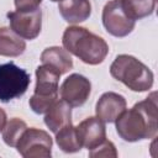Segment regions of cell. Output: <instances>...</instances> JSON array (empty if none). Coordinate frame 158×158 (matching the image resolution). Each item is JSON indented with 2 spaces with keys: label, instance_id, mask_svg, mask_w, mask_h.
Instances as JSON below:
<instances>
[{
  "label": "cell",
  "instance_id": "6da1fadb",
  "mask_svg": "<svg viewBox=\"0 0 158 158\" xmlns=\"http://www.w3.org/2000/svg\"><path fill=\"white\" fill-rule=\"evenodd\" d=\"M157 94L153 91L144 100L123 110L116 118V132L126 142L151 139L158 132Z\"/></svg>",
  "mask_w": 158,
  "mask_h": 158
},
{
  "label": "cell",
  "instance_id": "7a4b0ae2",
  "mask_svg": "<svg viewBox=\"0 0 158 158\" xmlns=\"http://www.w3.org/2000/svg\"><path fill=\"white\" fill-rule=\"evenodd\" d=\"M62 43L64 49L89 65L102 63L109 53V44L102 37L80 26L67 27Z\"/></svg>",
  "mask_w": 158,
  "mask_h": 158
},
{
  "label": "cell",
  "instance_id": "3957f363",
  "mask_svg": "<svg viewBox=\"0 0 158 158\" xmlns=\"http://www.w3.org/2000/svg\"><path fill=\"white\" fill-rule=\"evenodd\" d=\"M110 74L136 93L148 91L153 86L154 75L152 70L130 54H118L110 65Z\"/></svg>",
  "mask_w": 158,
  "mask_h": 158
},
{
  "label": "cell",
  "instance_id": "277c9868",
  "mask_svg": "<svg viewBox=\"0 0 158 158\" xmlns=\"http://www.w3.org/2000/svg\"><path fill=\"white\" fill-rule=\"evenodd\" d=\"M60 74L53 68L42 64L36 69L35 93L30 98V107L35 114H46L58 100Z\"/></svg>",
  "mask_w": 158,
  "mask_h": 158
},
{
  "label": "cell",
  "instance_id": "5b68a950",
  "mask_svg": "<svg viewBox=\"0 0 158 158\" xmlns=\"http://www.w3.org/2000/svg\"><path fill=\"white\" fill-rule=\"evenodd\" d=\"M31 83L30 74L14 62L0 64V101L9 102L22 96Z\"/></svg>",
  "mask_w": 158,
  "mask_h": 158
},
{
  "label": "cell",
  "instance_id": "8992f818",
  "mask_svg": "<svg viewBox=\"0 0 158 158\" xmlns=\"http://www.w3.org/2000/svg\"><path fill=\"white\" fill-rule=\"evenodd\" d=\"M52 144V137L48 132L37 127H27L15 148L23 158H49Z\"/></svg>",
  "mask_w": 158,
  "mask_h": 158
},
{
  "label": "cell",
  "instance_id": "52a82bcc",
  "mask_svg": "<svg viewBox=\"0 0 158 158\" xmlns=\"http://www.w3.org/2000/svg\"><path fill=\"white\" fill-rule=\"evenodd\" d=\"M101 20L105 30L114 37H126L136 25V21L123 12L120 0H111L104 6Z\"/></svg>",
  "mask_w": 158,
  "mask_h": 158
},
{
  "label": "cell",
  "instance_id": "ba28073f",
  "mask_svg": "<svg viewBox=\"0 0 158 158\" xmlns=\"http://www.w3.org/2000/svg\"><path fill=\"white\" fill-rule=\"evenodd\" d=\"M10 28L23 40H35L42 28V11L36 9L33 11H11L7 12Z\"/></svg>",
  "mask_w": 158,
  "mask_h": 158
},
{
  "label": "cell",
  "instance_id": "9c48e42d",
  "mask_svg": "<svg viewBox=\"0 0 158 158\" xmlns=\"http://www.w3.org/2000/svg\"><path fill=\"white\" fill-rule=\"evenodd\" d=\"M60 99L72 107H79L86 102L91 93L90 80L78 73H73L64 79L59 88Z\"/></svg>",
  "mask_w": 158,
  "mask_h": 158
},
{
  "label": "cell",
  "instance_id": "30bf717a",
  "mask_svg": "<svg viewBox=\"0 0 158 158\" xmlns=\"http://www.w3.org/2000/svg\"><path fill=\"white\" fill-rule=\"evenodd\" d=\"M75 130L81 148H88V151L106 139L105 122L99 117H88L83 120L78 126H75Z\"/></svg>",
  "mask_w": 158,
  "mask_h": 158
},
{
  "label": "cell",
  "instance_id": "8fae6325",
  "mask_svg": "<svg viewBox=\"0 0 158 158\" xmlns=\"http://www.w3.org/2000/svg\"><path fill=\"white\" fill-rule=\"evenodd\" d=\"M127 102L126 99L117 93L107 91L104 93L96 102L95 112L96 117H99L105 123H112L121 115L123 110H126Z\"/></svg>",
  "mask_w": 158,
  "mask_h": 158
},
{
  "label": "cell",
  "instance_id": "7c38bea8",
  "mask_svg": "<svg viewBox=\"0 0 158 158\" xmlns=\"http://www.w3.org/2000/svg\"><path fill=\"white\" fill-rule=\"evenodd\" d=\"M58 10L65 22L75 25L90 17L91 4L89 0H62Z\"/></svg>",
  "mask_w": 158,
  "mask_h": 158
},
{
  "label": "cell",
  "instance_id": "4fadbf2b",
  "mask_svg": "<svg viewBox=\"0 0 158 158\" xmlns=\"http://www.w3.org/2000/svg\"><path fill=\"white\" fill-rule=\"evenodd\" d=\"M41 62L54 70H57L60 75L68 73L73 68V59L70 53L58 46H52L46 48L41 53Z\"/></svg>",
  "mask_w": 158,
  "mask_h": 158
},
{
  "label": "cell",
  "instance_id": "5bb4252c",
  "mask_svg": "<svg viewBox=\"0 0 158 158\" xmlns=\"http://www.w3.org/2000/svg\"><path fill=\"white\" fill-rule=\"evenodd\" d=\"M44 123L56 133L62 127L72 123V106L64 100H57L44 115Z\"/></svg>",
  "mask_w": 158,
  "mask_h": 158
},
{
  "label": "cell",
  "instance_id": "9a60e30c",
  "mask_svg": "<svg viewBox=\"0 0 158 158\" xmlns=\"http://www.w3.org/2000/svg\"><path fill=\"white\" fill-rule=\"evenodd\" d=\"M26 49V42L9 27H0V56L19 57Z\"/></svg>",
  "mask_w": 158,
  "mask_h": 158
},
{
  "label": "cell",
  "instance_id": "2e32d148",
  "mask_svg": "<svg viewBox=\"0 0 158 158\" xmlns=\"http://www.w3.org/2000/svg\"><path fill=\"white\" fill-rule=\"evenodd\" d=\"M123 12L133 21L148 17L153 14L156 0H120Z\"/></svg>",
  "mask_w": 158,
  "mask_h": 158
},
{
  "label": "cell",
  "instance_id": "e0dca14e",
  "mask_svg": "<svg viewBox=\"0 0 158 158\" xmlns=\"http://www.w3.org/2000/svg\"><path fill=\"white\" fill-rule=\"evenodd\" d=\"M56 143L65 153H75L81 149V144L73 123H69L56 132Z\"/></svg>",
  "mask_w": 158,
  "mask_h": 158
},
{
  "label": "cell",
  "instance_id": "ac0fdd59",
  "mask_svg": "<svg viewBox=\"0 0 158 158\" xmlns=\"http://www.w3.org/2000/svg\"><path fill=\"white\" fill-rule=\"evenodd\" d=\"M27 128V125L23 120L19 117H12L6 122L2 130V139L9 147H16L21 135Z\"/></svg>",
  "mask_w": 158,
  "mask_h": 158
},
{
  "label": "cell",
  "instance_id": "d6986e66",
  "mask_svg": "<svg viewBox=\"0 0 158 158\" xmlns=\"http://www.w3.org/2000/svg\"><path fill=\"white\" fill-rule=\"evenodd\" d=\"M89 157L91 158H99V157H117V151L115 144L111 141H102L100 144L94 147L93 149H89Z\"/></svg>",
  "mask_w": 158,
  "mask_h": 158
},
{
  "label": "cell",
  "instance_id": "ffe728a7",
  "mask_svg": "<svg viewBox=\"0 0 158 158\" xmlns=\"http://www.w3.org/2000/svg\"><path fill=\"white\" fill-rule=\"evenodd\" d=\"M17 11H33L40 7L42 0H14Z\"/></svg>",
  "mask_w": 158,
  "mask_h": 158
},
{
  "label": "cell",
  "instance_id": "44dd1931",
  "mask_svg": "<svg viewBox=\"0 0 158 158\" xmlns=\"http://www.w3.org/2000/svg\"><path fill=\"white\" fill-rule=\"evenodd\" d=\"M6 112L0 107V132L4 130V127H5V125H6Z\"/></svg>",
  "mask_w": 158,
  "mask_h": 158
},
{
  "label": "cell",
  "instance_id": "7402d4cb",
  "mask_svg": "<svg viewBox=\"0 0 158 158\" xmlns=\"http://www.w3.org/2000/svg\"><path fill=\"white\" fill-rule=\"evenodd\" d=\"M51 1H53V2H60L62 0H51Z\"/></svg>",
  "mask_w": 158,
  "mask_h": 158
}]
</instances>
